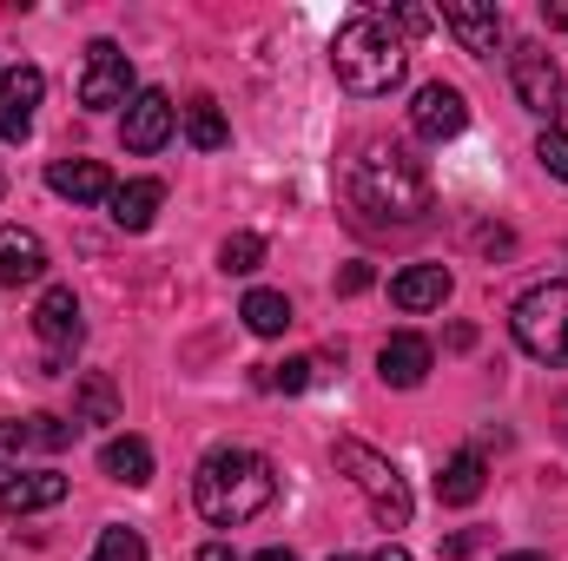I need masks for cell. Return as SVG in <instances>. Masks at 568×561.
<instances>
[{
  "mask_svg": "<svg viewBox=\"0 0 568 561\" xmlns=\"http://www.w3.org/2000/svg\"><path fill=\"white\" fill-rule=\"evenodd\" d=\"M272 496H278V469H272V456H258L245 442L212 449L199 462V476H192V502H199V516L212 529H239V522L265 516Z\"/></svg>",
  "mask_w": 568,
  "mask_h": 561,
  "instance_id": "1",
  "label": "cell"
},
{
  "mask_svg": "<svg viewBox=\"0 0 568 561\" xmlns=\"http://www.w3.org/2000/svg\"><path fill=\"white\" fill-rule=\"evenodd\" d=\"M344 192L364 225H417L429 212V178L404 145H364L344 172Z\"/></svg>",
  "mask_w": 568,
  "mask_h": 561,
  "instance_id": "2",
  "label": "cell"
},
{
  "mask_svg": "<svg viewBox=\"0 0 568 561\" xmlns=\"http://www.w3.org/2000/svg\"><path fill=\"white\" fill-rule=\"evenodd\" d=\"M404 33L390 27V13H351L344 27H337V40H331V67H337V80L357 93V100H377V93H390L397 80H404Z\"/></svg>",
  "mask_w": 568,
  "mask_h": 561,
  "instance_id": "3",
  "label": "cell"
},
{
  "mask_svg": "<svg viewBox=\"0 0 568 561\" xmlns=\"http://www.w3.org/2000/svg\"><path fill=\"white\" fill-rule=\"evenodd\" d=\"M337 469L351 476V489L371 502V516H377V529H410V482L397 476V462L390 456H377L371 442H357V436H337Z\"/></svg>",
  "mask_w": 568,
  "mask_h": 561,
  "instance_id": "4",
  "label": "cell"
},
{
  "mask_svg": "<svg viewBox=\"0 0 568 561\" xmlns=\"http://www.w3.org/2000/svg\"><path fill=\"white\" fill-rule=\"evenodd\" d=\"M509 337L536 364H568V284H536L509 304Z\"/></svg>",
  "mask_w": 568,
  "mask_h": 561,
  "instance_id": "5",
  "label": "cell"
},
{
  "mask_svg": "<svg viewBox=\"0 0 568 561\" xmlns=\"http://www.w3.org/2000/svg\"><path fill=\"white\" fill-rule=\"evenodd\" d=\"M509 86H516V100H523L536 120H549V126H556V113H562V73H556V60H549V47H542V40L509 47Z\"/></svg>",
  "mask_w": 568,
  "mask_h": 561,
  "instance_id": "6",
  "label": "cell"
},
{
  "mask_svg": "<svg viewBox=\"0 0 568 561\" xmlns=\"http://www.w3.org/2000/svg\"><path fill=\"white\" fill-rule=\"evenodd\" d=\"M80 106H87V113H113V106H133V60H126L113 40H93V47H87Z\"/></svg>",
  "mask_w": 568,
  "mask_h": 561,
  "instance_id": "7",
  "label": "cell"
},
{
  "mask_svg": "<svg viewBox=\"0 0 568 561\" xmlns=\"http://www.w3.org/2000/svg\"><path fill=\"white\" fill-rule=\"evenodd\" d=\"M172 126H179V106H172V93H159V86H145L133 93V106H126V120H120V140L126 152H159V145L172 140Z\"/></svg>",
  "mask_w": 568,
  "mask_h": 561,
  "instance_id": "8",
  "label": "cell"
},
{
  "mask_svg": "<svg viewBox=\"0 0 568 561\" xmlns=\"http://www.w3.org/2000/svg\"><path fill=\"white\" fill-rule=\"evenodd\" d=\"M443 27L476 60H496V47H503V7L496 0H443Z\"/></svg>",
  "mask_w": 568,
  "mask_h": 561,
  "instance_id": "9",
  "label": "cell"
},
{
  "mask_svg": "<svg viewBox=\"0 0 568 561\" xmlns=\"http://www.w3.org/2000/svg\"><path fill=\"white\" fill-rule=\"evenodd\" d=\"M410 126H417V140H456L469 126V100L449 80H429V86H417V100H410Z\"/></svg>",
  "mask_w": 568,
  "mask_h": 561,
  "instance_id": "10",
  "label": "cell"
},
{
  "mask_svg": "<svg viewBox=\"0 0 568 561\" xmlns=\"http://www.w3.org/2000/svg\"><path fill=\"white\" fill-rule=\"evenodd\" d=\"M40 93H47V73H40V67H7V73H0V140L7 145H20L33 133Z\"/></svg>",
  "mask_w": 568,
  "mask_h": 561,
  "instance_id": "11",
  "label": "cell"
},
{
  "mask_svg": "<svg viewBox=\"0 0 568 561\" xmlns=\"http://www.w3.org/2000/svg\"><path fill=\"white\" fill-rule=\"evenodd\" d=\"M33 330H40V344H47V350H73V344L87 337L80 297H73L67 284H47V290H40V304H33Z\"/></svg>",
  "mask_w": 568,
  "mask_h": 561,
  "instance_id": "12",
  "label": "cell"
},
{
  "mask_svg": "<svg viewBox=\"0 0 568 561\" xmlns=\"http://www.w3.org/2000/svg\"><path fill=\"white\" fill-rule=\"evenodd\" d=\"M47 185H53L60 198H73V205H113V192H120L100 159H53V165H47Z\"/></svg>",
  "mask_w": 568,
  "mask_h": 561,
  "instance_id": "13",
  "label": "cell"
},
{
  "mask_svg": "<svg viewBox=\"0 0 568 561\" xmlns=\"http://www.w3.org/2000/svg\"><path fill=\"white\" fill-rule=\"evenodd\" d=\"M429 364H436V350H429V337H417V330H397V337H384V350H377V377H384L390 390H417L429 377Z\"/></svg>",
  "mask_w": 568,
  "mask_h": 561,
  "instance_id": "14",
  "label": "cell"
},
{
  "mask_svg": "<svg viewBox=\"0 0 568 561\" xmlns=\"http://www.w3.org/2000/svg\"><path fill=\"white\" fill-rule=\"evenodd\" d=\"M60 502H67V476H53V469L0 482V516H33V509H60Z\"/></svg>",
  "mask_w": 568,
  "mask_h": 561,
  "instance_id": "15",
  "label": "cell"
},
{
  "mask_svg": "<svg viewBox=\"0 0 568 561\" xmlns=\"http://www.w3.org/2000/svg\"><path fill=\"white\" fill-rule=\"evenodd\" d=\"M47 278V245L27 225H0V284H40Z\"/></svg>",
  "mask_w": 568,
  "mask_h": 561,
  "instance_id": "16",
  "label": "cell"
},
{
  "mask_svg": "<svg viewBox=\"0 0 568 561\" xmlns=\"http://www.w3.org/2000/svg\"><path fill=\"white\" fill-rule=\"evenodd\" d=\"M443 297H449V272L443 265H410V272L390 278V304L397 310H436Z\"/></svg>",
  "mask_w": 568,
  "mask_h": 561,
  "instance_id": "17",
  "label": "cell"
},
{
  "mask_svg": "<svg viewBox=\"0 0 568 561\" xmlns=\"http://www.w3.org/2000/svg\"><path fill=\"white\" fill-rule=\"evenodd\" d=\"M483 456L476 449H456L449 462H443V476H436V502H449V509H469L476 496H483Z\"/></svg>",
  "mask_w": 568,
  "mask_h": 561,
  "instance_id": "18",
  "label": "cell"
},
{
  "mask_svg": "<svg viewBox=\"0 0 568 561\" xmlns=\"http://www.w3.org/2000/svg\"><path fill=\"white\" fill-rule=\"evenodd\" d=\"M159 205H165V185H159V178H126V185L113 192V225H120V232H145V225L159 218Z\"/></svg>",
  "mask_w": 568,
  "mask_h": 561,
  "instance_id": "19",
  "label": "cell"
},
{
  "mask_svg": "<svg viewBox=\"0 0 568 561\" xmlns=\"http://www.w3.org/2000/svg\"><path fill=\"white\" fill-rule=\"evenodd\" d=\"M100 469H106L113 482H126V489H145V482H152V442H145V436H113V442L100 449Z\"/></svg>",
  "mask_w": 568,
  "mask_h": 561,
  "instance_id": "20",
  "label": "cell"
},
{
  "mask_svg": "<svg viewBox=\"0 0 568 561\" xmlns=\"http://www.w3.org/2000/svg\"><path fill=\"white\" fill-rule=\"evenodd\" d=\"M73 422H120V390L106 370H87L73 390Z\"/></svg>",
  "mask_w": 568,
  "mask_h": 561,
  "instance_id": "21",
  "label": "cell"
},
{
  "mask_svg": "<svg viewBox=\"0 0 568 561\" xmlns=\"http://www.w3.org/2000/svg\"><path fill=\"white\" fill-rule=\"evenodd\" d=\"M185 140L199 145V152H219V145L232 140V126H225V113H219L212 93H192L185 100Z\"/></svg>",
  "mask_w": 568,
  "mask_h": 561,
  "instance_id": "22",
  "label": "cell"
},
{
  "mask_svg": "<svg viewBox=\"0 0 568 561\" xmlns=\"http://www.w3.org/2000/svg\"><path fill=\"white\" fill-rule=\"evenodd\" d=\"M239 317H245L252 337H284V330H291V297H284V290H252V297L239 304Z\"/></svg>",
  "mask_w": 568,
  "mask_h": 561,
  "instance_id": "23",
  "label": "cell"
},
{
  "mask_svg": "<svg viewBox=\"0 0 568 561\" xmlns=\"http://www.w3.org/2000/svg\"><path fill=\"white\" fill-rule=\"evenodd\" d=\"M265 265V238L258 232H232L225 245H219V272H232V278H252Z\"/></svg>",
  "mask_w": 568,
  "mask_h": 561,
  "instance_id": "24",
  "label": "cell"
},
{
  "mask_svg": "<svg viewBox=\"0 0 568 561\" xmlns=\"http://www.w3.org/2000/svg\"><path fill=\"white\" fill-rule=\"evenodd\" d=\"M93 561H145V542H140V529H100V549H93Z\"/></svg>",
  "mask_w": 568,
  "mask_h": 561,
  "instance_id": "25",
  "label": "cell"
},
{
  "mask_svg": "<svg viewBox=\"0 0 568 561\" xmlns=\"http://www.w3.org/2000/svg\"><path fill=\"white\" fill-rule=\"evenodd\" d=\"M73 429H80V422H67V417H27V449H47V456H53V449L73 442Z\"/></svg>",
  "mask_w": 568,
  "mask_h": 561,
  "instance_id": "26",
  "label": "cell"
},
{
  "mask_svg": "<svg viewBox=\"0 0 568 561\" xmlns=\"http://www.w3.org/2000/svg\"><path fill=\"white\" fill-rule=\"evenodd\" d=\"M304 384H311V357H284L258 370V390H304Z\"/></svg>",
  "mask_w": 568,
  "mask_h": 561,
  "instance_id": "27",
  "label": "cell"
},
{
  "mask_svg": "<svg viewBox=\"0 0 568 561\" xmlns=\"http://www.w3.org/2000/svg\"><path fill=\"white\" fill-rule=\"evenodd\" d=\"M536 159H542V172H549V178H568V133H562V126H549V133L536 140Z\"/></svg>",
  "mask_w": 568,
  "mask_h": 561,
  "instance_id": "28",
  "label": "cell"
},
{
  "mask_svg": "<svg viewBox=\"0 0 568 561\" xmlns=\"http://www.w3.org/2000/svg\"><path fill=\"white\" fill-rule=\"evenodd\" d=\"M27 449V422H0V462H20Z\"/></svg>",
  "mask_w": 568,
  "mask_h": 561,
  "instance_id": "29",
  "label": "cell"
},
{
  "mask_svg": "<svg viewBox=\"0 0 568 561\" xmlns=\"http://www.w3.org/2000/svg\"><path fill=\"white\" fill-rule=\"evenodd\" d=\"M436 27V13H424V7H397V33H429Z\"/></svg>",
  "mask_w": 568,
  "mask_h": 561,
  "instance_id": "30",
  "label": "cell"
},
{
  "mask_svg": "<svg viewBox=\"0 0 568 561\" xmlns=\"http://www.w3.org/2000/svg\"><path fill=\"white\" fill-rule=\"evenodd\" d=\"M337 290H371V265H351V272L337 278Z\"/></svg>",
  "mask_w": 568,
  "mask_h": 561,
  "instance_id": "31",
  "label": "cell"
},
{
  "mask_svg": "<svg viewBox=\"0 0 568 561\" xmlns=\"http://www.w3.org/2000/svg\"><path fill=\"white\" fill-rule=\"evenodd\" d=\"M331 561H410V555H404V549H397V542H384V549H377V555H331Z\"/></svg>",
  "mask_w": 568,
  "mask_h": 561,
  "instance_id": "32",
  "label": "cell"
},
{
  "mask_svg": "<svg viewBox=\"0 0 568 561\" xmlns=\"http://www.w3.org/2000/svg\"><path fill=\"white\" fill-rule=\"evenodd\" d=\"M542 20H549V27H562V33H568V0H542Z\"/></svg>",
  "mask_w": 568,
  "mask_h": 561,
  "instance_id": "33",
  "label": "cell"
},
{
  "mask_svg": "<svg viewBox=\"0 0 568 561\" xmlns=\"http://www.w3.org/2000/svg\"><path fill=\"white\" fill-rule=\"evenodd\" d=\"M199 561H239V555H232L225 542H205V549H199Z\"/></svg>",
  "mask_w": 568,
  "mask_h": 561,
  "instance_id": "34",
  "label": "cell"
},
{
  "mask_svg": "<svg viewBox=\"0 0 568 561\" xmlns=\"http://www.w3.org/2000/svg\"><path fill=\"white\" fill-rule=\"evenodd\" d=\"M252 561H297L291 549H265V555H252Z\"/></svg>",
  "mask_w": 568,
  "mask_h": 561,
  "instance_id": "35",
  "label": "cell"
},
{
  "mask_svg": "<svg viewBox=\"0 0 568 561\" xmlns=\"http://www.w3.org/2000/svg\"><path fill=\"white\" fill-rule=\"evenodd\" d=\"M503 561H549V555H503Z\"/></svg>",
  "mask_w": 568,
  "mask_h": 561,
  "instance_id": "36",
  "label": "cell"
},
{
  "mask_svg": "<svg viewBox=\"0 0 568 561\" xmlns=\"http://www.w3.org/2000/svg\"><path fill=\"white\" fill-rule=\"evenodd\" d=\"M562 422H568V397H562Z\"/></svg>",
  "mask_w": 568,
  "mask_h": 561,
  "instance_id": "37",
  "label": "cell"
},
{
  "mask_svg": "<svg viewBox=\"0 0 568 561\" xmlns=\"http://www.w3.org/2000/svg\"><path fill=\"white\" fill-rule=\"evenodd\" d=\"M0 192H7V172H0Z\"/></svg>",
  "mask_w": 568,
  "mask_h": 561,
  "instance_id": "38",
  "label": "cell"
}]
</instances>
